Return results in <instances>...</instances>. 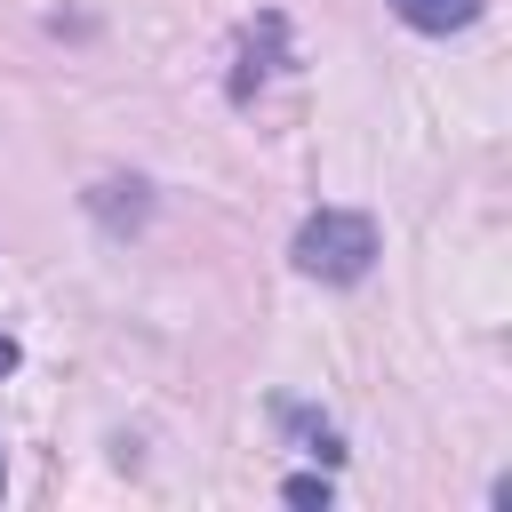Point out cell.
Returning <instances> with one entry per match:
<instances>
[{"label": "cell", "instance_id": "obj_1", "mask_svg": "<svg viewBox=\"0 0 512 512\" xmlns=\"http://www.w3.org/2000/svg\"><path fill=\"white\" fill-rule=\"evenodd\" d=\"M368 256H376V224L352 208H320L296 232V272H312V280H360Z\"/></svg>", "mask_w": 512, "mask_h": 512}, {"label": "cell", "instance_id": "obj_3", "mask_svg": "<svg viewBox=\"0 0 512 512\" xmlns=\"http://www.w3.org/2000/svg\"><path fill=\"white\" fill-rule=\"evenodd\" d=\"M288 504H328V480H320V472H304V480H288Z\"/></svg>", "mask_w": 512, "mask_h": 512}, {"label": "cell", "instance_id": "obj_2", "mask_svg": "<svg viewBox=\"0 0 512 512\" xmlns=\"http://www.w3.org/2000/svg\"><path fill=\"white\" fill-rule=\"evenodd\" d=\"M416 32H464L472 16H480V0H392Z\"/></svg>", "mask_w": 512, "mask_h": 512}, {"label": "cell", "instance_id": "obj_4", "mask_svg": "<svg viewBox=\"0 0 512 512\" xmlns=\"http://www.w3.org/2000/svg\"><path fill=\"white\" fill-rule=\"evenodd\" d=\"M8 368H16V344H8V336H0V376H8Z\"/></svg>", "mask_w": 512, "mask_h": 512}]
</instances>
